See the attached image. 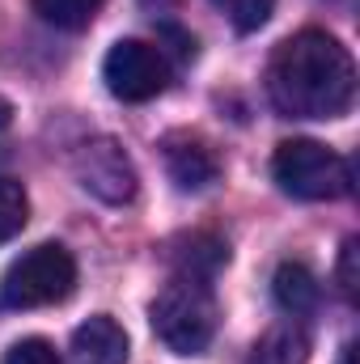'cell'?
I'll list each match as a JSON object with an SVG mask.
<instances>
[{"label": "cell", "instance_id": "obj_1", "mask_svg": "<svg viewBox=\"0 0 360 364\" xmlns=\"http://www.w3.org/2000/svg\"><path fill=\"white\" fill-rule=\"evenodd\" d=\"M268 97L288 119H339L356 97V64L327 30H301L271 51Z\"/></svg>", "mask_w": 360, "mask_h": 364}, {"label": "cell", "instance_id": "obj_2", "mask_svg": "<svg viewBox=\"0 0 360 364\" xmlns=\"http://www.w3.org/2000/svg\"><path fill=\"white\" fill-rule=\"evenodd\" d=\"M149 322L174 356H203L216 339V296L203 279L174 275L149 305Z\"/></svg>", "mask_w": 360, "mask_h": 364}, {"label": "cell", "instance_id": "obj_3", "mask_svg": "<svg viewBox=\"0 0 360 364\" xmlns=\"http://www.w3.org/2000/svg\"><path fill=\"white\" fill-rule=\"evenodd\" d=\"M77 288V259L60 246V242H43L34 250H26L0 279V309L26 314V309H43V305H60L68 301Z\"/></svg>", "mask_w": 360, "mask_h": 364}, {"label": "cell", "instance_id": "obj_4", "mask_svg": "<svg viewBox=\"0 0 360 364\" xmlns=\"http://www.w3.org/2000/svg\"><path fill=\"white\" fill-rule=\"evenodd\" d=\"M271 178L292 199L322 203V199H344L352 191V166L348 157H339L318 140H284L271 157Z\"/></svg>", "mask_w": 360, "mask_h": 364}, {"label": "cell", "instance_id": "obj_5", "mask_svg": "<svg viewBox=\"0 0 360 364\" xmlns=\"http://www.w3.org/2000/svg\"><path fill=\"white\" fill-rule=\"evenodd\" d=\"M102 81L119 102H149L170 85V60L162 47H153L144 38H119L106 51Z\"/></svg>", "mask_w": 360, "mask_h": 364}, {"label": "cell", "instance_id": "obj_6", "mask_svg": "<svg viewBox=\"0 0 360 364\" xmlns=\"http://www.w3.org/2000/svg\"><path fill=\"white\" fill-rule=\"evenodd\" d=\"M73 174L77 182L90 191L93 199H102V203H132L136 199V166H132V157L123 153V144L119 140H110V136H93V140H81L77 144V153H73Z\"/></svg>", "mask_w": 360, "mask_h": 364}, {"label": "cell", "instance_id": "obj_7", "mask_svg": "<svg viewBox=\"0 0 360 364\" xmlns=\"http://www.w3.org/2000/svg\"><path fill=\"white\" fill-rule=\"evenodd\" d=\"M162 161H166V174L174 178L179 191H203L221 174L216 153L199 136H191V132H170L162 140Z\"/></svg>", "mask_w": 360, "mask_h": 364}, {"label": "cell", "instance_id": "obj_8", "mask_svg": "<svg viewBox=\"0 0 360 364\" xmlns=\"http://www.w3.org/2000/svg\"><path fill=\"white\" fill-rule=\"evenodd\" d=\"M166 263L174 267V275L186 279H203L212 284V275L229 263V242L208 233V229H195V233H182L166 246Z\"/></svg>", "mask_w": 360, "mask_h": 364}, {"label": "cell", "instance_id": "obj_9", "mask_svg": "<svg viewBox=\"0 0 360 364\" xmlns=\"http://www.w3.org/2000/svg\"><path fill=\"white\" fill-rule=\"evenodd\" d=\"M73 364H127V335L110 314H93L73 331Z\"/></svg>", "mask_w": 360, "mask_h": 364}, {"label": "cell", "instance_id": "obj_10", "mask_svg": "<svg viewBox=\"0 0 360 364\" xmlns=\"http://www.w3.org/2000/svg\"><path fill=\"white\" fill-rule=\"evenodd\" d=\"M271 296H275V305L288 318H305V314L318 309L322 284H318V275L309 272L305 263H280L275 275H271Z\"/></svg>", "mask_w": 360, "mask_h": 364}, {"label": "cell", "instance_id": "obj_11", "mask_svg": "<svg viewBox=\"0 0 360 364\" xmlns=\"http://www.w3.org/2000/svg\"><path fill=\"white\" fill-rule=\"evenodd\" d=\"M305 360H309V335L292 322L271 326L246 356V364H305Z\"/></svg>", "mask_w": 360, "mask_h": 364}, {"label": "cell", "instance_id": "obj_12", "mask_svg": "<svg viewBox=\"0 0 360 364\" xmlns=\"http://www.w3.org/2000/svg\"><path fill=\"white\" fill-rule=\"evenodd\" d=\"M106 0H34V13L55 30H85Z\"/></svg>", "mask_w": 360, "mask_h": 364}, {"label": "cell", "instance_id": "obj_13", "mask_svg": "<svg viewBox=\"0 0 360 364\" xmlns=\"http://www.w3.org/2000/svg\"><path fill=\"white\" fill-rule=\"evenodd\" d=\"M26 216H30L26 186L17 178H0V246L13 242V237L26 229Z\"/></svg>", "mask_w": 360, "mask_h": 364}, {"label": "cell", "instance_id": "obj_14", "mask_svg": "<svg viewBox=\"0 0 360 364\" xmlns=\"http://www.w3.org/2000/svg\"><path fill=\"white\" fill-rule=\"evenodd\" d=\"M225 17H229V26L233 30H242V34H255L259 26H268V17L275 13V0H212Z\"/></svg>", "mask_w": 360, "mask_h": 364}, {"label": "cell", "instance_id": "obj_15", "mask_svg": "<svg viewBox=\"0 0 360 364\" xmlns=\"http://www.w3.org/2000/svg\"><path fill=\"white\" fill-rule=\"evenodd\" d=\"M4 364H64V360L55 356V348L47 339H21V343L9 348Z\"/></svg>", "mask_w": 360, "mask_h": 364}, {"label": "cell", "instance_id": "obj_16", "mask_svg": "<svg viewBox=\"0 0 360 364\" xmlns=\"http://www.w3.org/2000/svg\"><path fill=\"white\" fill-rule=\"evenodd\" d=\"M356 255H360V242L348 237L344 242V255H339V292L356 305Z\"/></svg>", "mask_w": 360, "mask_h": 364}, {"label": "cell", "instance_id": "obj_17", "mask_svg": "<svg viewBox=\"0 0 360 364\" xmlns=\"http://www.w3.org/2000/svg\"><path fill=\"white\" fill-rule=\"evenodd\" d=\"M344 364H356V343H348V348H344Z\"/></svg>", "mask_w": 360, "mask_h": 364}, {"label": "cell", "instance_id": "obj_18", "mask_svg": "<svg viewBox=\"0 0 360 364\" xmlns=\"http://www.w3.org/2000/svg\"><path fill=\"white\" fill-rule=\"evenodd\" d=\"M140 4H149V9H170L174 0H140Z\"/></svg>", "mask_w": 360, "mask_h": 364}, {"label": "cell", "instance_id": "obj_19", "mask_svg": "<svg viewBox=\"0 0 360 364\" xmlns=\"http://www.w3.org/2000/svg\"><path fill=\"white\" fill-rule=\"evenodd\" d=\"M9 127V102H0V132Z\"/></svg>", "mask_w": 360, "mask_h": 364}]
</instances>
